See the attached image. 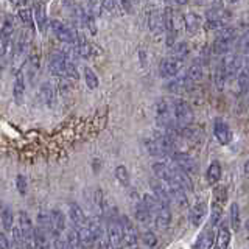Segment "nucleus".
Instances as JSON below:
<instances>
[{
	"instance_id": "nucleus-8",
	"label": "nucleus",
	"mask_w": 249,
	"mask_h": 249,
	"mask_svg": "<svg viewBox=\"0 0 249 249\" xmlns=\"http://www.w3.org/2000/svg\"><path fill=\"white\" fill-rule=\"evenodd\" d=\"M106 233H107L109 249H123L124 238H123L122 218H120V220H111V221H109L107 228H106Z\"/></svg>"
},
{
	"instance_id": "nucleus-29",
	"label": "nucleus",
	"mask_w": 249,
	"mask_h": 249,
	"mask_svg": "<svg viewBox=\"0 0 249 249\" xmlns=\"http://www.w3.org/2000/svg\"><path fill=\"white\" fill-rule=\"evenodd\" d=\"M66 240H67V245L70 249H84L83 243H81V238H80V233H78V231L73 228V226L67 229Z\"/></svg>"
},
{
	"instance_id": "nucleus-14",
	"label": "nucleus",
	"mask_w": 249,
	"mask_h": 249,
	"mask_svg": "<svg viewBox=\"0 0 249 249\" xmlns=\"http://www.w3.org/2000/svg\"><path fill=\"white\" fill-rule=\"evenodd\" d=\"M171 160H173L179 168H181L182 171H185V173L190 175V176L196 173V170H198L196 162H195V159L187 153L176 151V153L171 154Z\"/></svg>"
},
{
	"instance_id": "nucleus-5",
	"label": "nucleus",
	"mask_w": 249,
	"mask_h": 249,
	"mask_svg": "<svg viewBox=\"0 0 249 249\" xmlns=\"http://www.w3.org/2000/svg\"><path fill=\"white\" fill-rule=\"evenodd\" d=\"M50 30L53 31V35L56 36L61 42L69 44V45L76 44L78 31H75L72 27H69L67 23L53 19V20H50Z\"/></svg>"
},
{
	"instance_id": "nucleus-41",
	"label": "nucleus",
	"mask_w": 249,
	"mask_h": 249,
	"mask_svg": "<svg viewBox=\"0 0 249 249\" xmlns=\"http://www.w3.org/2000/svg\"><path fill=\"white\" fill-rule=\"evenodd\" d=\"M231 223H232V228L235 231H238V228H240V209L237 204L231 206Z\"/></svg>"
},
{
	"instance_id": "nucleus-39",
	"label": "nucleus",
	"mask_w": 249,
	"mask_h": 249,
	"mask_svg": "<svg viewBox=\"0 0 249 249\" xmlns=\"http://www.w3.org/2000/svg\"><path fill=\"white\" fill-rule=\"evenodd\" d=\"M66 76L72 78V80H78V78H80V73H78V66H76L75 59L67 58V73H66Z\"/></svg>"
},
{
	"instance_id": "nucleus-11",
	"label": "nucleus",
	"mask_w": 249,
	"mask_h": 249,
	"mask_svg": "<svg viewBox=\"0 0 249 249\" xmlns=\"http://www.w3.org/2000/svg\"><path fill=\"white\" fill-rule=\"evenodd\" d=\"M224 62L226 72H228L229 78H235L243 69V54L238 52H229L224 54V58L221 59Z\"/></svg>"
},
{
	"instance_id": "nucleus-38",
	"label": "nucleus",
	"mask_w": 249,
	"mask_h": 249,
	"mask_svg": "<svg viewBox=\"0 0 249 249\" xmlns=\"http://www.w3.org/2000/svg\"><path fill=\"white\" fill-rule=\"evenodd\" d=\"M88 2H89V8H88V10H89L93 16H95V18H97V16H100L101 11L105 10L103 0H88Z\"/></svg>"
},
{
	"instance_id": "nucleus-50",
	"label": "nucleus",
	"mask_w": 249,
	"mask_h": 249,
	"mask_svg": "<svg viewBox=\"0 0 249 249\" xmlns=\"http://www.w3.org/2000/svg\"><path fill=\"white\" fill-rule=\"evenodd\" d=\"M229 3H237V2H240V0H228Z\"/></svg>"
},
{
	"instance_id": "nucleus-12",
	"label": "nucleus",
	"mask_w": 249,
	"mask_h": 249,
	"mask_svg": "<svg viewBox=\"0 0 249 249\" xmlns=\"http://www.w3.org/2000/svg\"><path fill=\"white\" fill-rule=\"evenodd\" d=\"M184 67V61L181 58H176V56H171L167 58L160 62V76L163 78H175L181 73V70Z\"/></svg>"
},
{
	"instance_id": "nucleus-42",
	"label": "nucleus",
	"mask_w": 249,
	"mask_h": 249,
	"mask_svg": "<svg viewBox=\"0 0 249 249\" xmlns=\"http://www.w3.org/2000/svg\"><path fill=\"white\" fill-rule=\"evenodd\" d=\"M115 178L119 179V181H120L123 185H128V184H129V173H128V170L124 168L123 165H120V167H117V168H115Z\"/></svg>"
},
{
	"instance_id": "nucleus-26",
	"label": "nucleus",
	"mask_w": 249,
	"mask_h": 249,
	"mask_svg": "<svg viewBox=\"0 0 249 249\" xmlns=\"http://www.w3.org/2000/svg\"><path fill=\"white\" fill-rule=\"evenodd\" d=\"M231 243V231L228 226H220V229L216 232L215 237V243H213V249H228Z\"/></svg>"
},
{
	"instance_id": "nucleus-32",
	"label": "nucleus",
	"mask_w": 249,
	"mask_h": 249,
	"mask_svg": "<svg viewBox=\"0 0 249 249\" xmlns=\"http://www.w3.org/2000/svg\"><path fill=\"white\" fill-rule=\"evenodd\" d=\"M2 226H3V231L5 232H11L13 228H14V215H13V210L8 207V206H3L2 209Z\"/></svg>"
},
{
	"instance_id": "nucleus-3",
	"label": "nucleus",
	"mask_w": 249,
	"mask_h": 249,
	"mask_svg": "<svg viewBox=\"0 0 249 249\" xmlns=\"http://www.w3.org/2000/svg\"><path fill=\"white\" fill-rule=\"evenodd\" d=\"M226 198H228L226 187L216 185L213 190V198H212V216H210V226H212V228H215V226L221 221Z\"/></svg>"
},
{
	"instance_id": "nucleus-46",
	"label": "nucleus",
	"mask_w": 249,
	"mask_h": 249,
	"mask_svg": "<svg viewBox=\"0 0 249 249\" xmlns=\"http://www.w3.org/2000/svg\"><path fill=\"white\" fill-rule=\"evenodd\" d=\"M103 3H105V10H107L109 13H112V11H114V8H115V0H103Z\"/></svg>"
},
{
	"instance_id": "nucleus-6",
	"label": "nucleus",
	"mask_w": 249,
	"mask_h": 249,
	"mask_svg": "<svg viewBox=\"0 0 249 249\" xmlns=\"http://www.w3.org/2000/svg\"><path fill=\"white\" fill-rule=\"evenodd\" d=\"M13 35H14V19L10 14L5 16L0 31V41H2V58L6 59L8 53H13Z\"/></svg>"
},
{
	"instance_id": "nucleus-47",
	"label": "nucleus",
	"mask_w": 249,
	"mask_h": 249,
	"mask_svg": "<svg viewBox=\"0 0 249 249\" xmlns=\"http://www.w3.org/2000/svg\"><path fill=\"white\" fill-rule=\"evenodd\" d=\"M122 6H123V10L126 11L128 14L132 13V3H131V0H122Z\"/></svg>"
},
{
	"instance_id": "nucleus-48",
	"label": "nucleus",
	"mask_w": 249,
	"mask_h": 249,
	"mask_svg": "<svg viewBox=\"0 0 249 249\" xmlns=\"http://www.w3.org/2000/svg\"><path fill=\"white\" fill-rule=\"evenodd\" d=\"M10 2L13 3V5H18V6H22V5H25L28 0H10Z\"/></svg>"
},
{
	"instance_id": "nucleus-1",
	"label": "nucleus",
	"mask_w": 249,
	"mask_h": 249,
	"mask_svg": "<svg viewBox=\"0 0 249 249\" xmlns=\"http://www.w3.org/2000/svg\"><path fill=\"white\" fill-rule=\"evenodd\" d=\"M156 120L165 129H175L179 128L176 117H175V107L173 100H160L156 106Z\"/></svg>"
},
{
	"instance_id": "nucleus-43",
	"label": "nucleus",
	"mask_w": 249,
	"mask_h": 249,
	"mask_svg": "<svg viewBox=\"0 0 249 249\" xmlns=\"http://www.w3.org/2000/svg\"><path fill=\"white\" fill-rule=\"evenodd\" d=\"M171 47H175L173 49V56L176 58H184L187 52H189V49H187V44L185 42H179V44H175V45H171Z\"/></svg>"
},
{
	"instance_id": "nucleus-16",
	"label": "nucleus",
	"mask_w": 249,
	"mask_h": 249,
	"mask_svg": "<svg viewBox=\"0 0 249 249\" xmlns=\"http://www.w3.org/2000/svg\"><path fill=\"white\" fill-rule=\"evenodd\" d=\"M213 134L221 145H228L232 140V131L229 128V124L223 119H220V117L215 119V122H213Z\"/></svg>"
},
{
	"instance_id": "nucleus-19",
	"label": "nucleus",
	"mask_w": 249,
	"mask_h": 249,
	"mask_svg": "<svg viewBox=\"0 0 249 249\" xmlns=\"http://www.w3.org/2000/svg\"><path fill=\"white\" fill-rule=\"evenodd\" d=\"M25 75H23L22 69L18 70V72H14V84H13V97H14V101L18 105H22L23 101V97H25Z\"/></svg>"
},
{
	"instance_id": "nucleus-18",
	"label": "nucleus",
	"mask_w": 249,
	"mask_h": 249,
	"mask_svg": "<svg viewBox=\"0 0 249 249\" xmlns=\"http://www.w3.org/2000/svg\"><path fill=\"white\" fill-rule=\"evenodd\" d=\"M33 14H35V23L36 27L39 28L41 33H44L47 25H50L49 19H47V5L42 0H37L35 2V6H33Z\"/></svg>"
},
{
	"instance_id": "nucleus-37",
	"label": "nucleus",
	"mask_w": 249,
	"mask_h": 249,
	"mask_svg": "<svg viewBox=\"0 0 249 249\" xmlns=\"http://www.w3.org/2000/svg\"><path fill=\"white\" fill-rule=\"evenodd\" d=\"M237 52L243 54V56H249V30L241 35L240 41H238V50Z\"/></svg>"
},
{
	"instance_id": "nucleus-25",
	"label": "nucleus",
	"mask_w": 249,
	"mask_h": 249,
	"mask_svg": "<svg viewBox=\"0 0 249 249\" xmlns=\"http://www.w3.org/2000/svg\"><path fill=\"white\" fill-rule=\"evenodd\" d=\"M171 221V213H170V207H163L159 212H156L153 215V224L156 226V229L159 231H165Z\"/></svg>"
},
{
	"instance_id": "nucleus-28",
	"label": "nucleus",
	"mask_w": 249,
	"mask_h": 249,
	"mask_svg": "<svg viewBox=\"0 0 249 249\" xmlns=\"http://www.w3.org/2000/svg\"><path fill=\"white\" fill-rule=\"evenodd\" d=\"M206 178H207V182H209L210 185H216V182L220 181V178H221V165H220V163H218L216 160H213V162L209 165L207 173H206Z\"/></svg>"
},
{
	"instance_id": "nucleus-51",
	"label": "nucleus",
	"mask_w": 249,
	"mask_h": 249,
	"mask_svg": "<svg viewBox=\"0 0 249 249\" xmlns=\"http://www.w3.org/2000/svg\"><path fill=\"white\" fill-rule=\"evenodd\" d=\"M246 229H248V231H249V220H248V221H246Z\"/></svg>"
},
{
	"instance_id": "nucleus-49",
	"label": "nucleus",
	"mask_w": 249,
	"mask_h": 249,
	"mask_svg": "<svg viewBox=\"0 0 249 249\" xmlns=\"http://www.w3.org/2000/svg\"><path fill=\"white\" fill-rule=\"evenodd\" d=\"M175 2L178 5H187V3H189V0H175Z\"/></svg>"
},
{
	"instance_id": "nucleus-36",
	"label": "nucleus",
	"mask_w": 249,
	"mask_h": 249,
	"mask_svg": "<svg viewBox=\"0 0 249 249\" xmlns=\"http://www.w3.org/2000/svg\"><path fill=\"white\" fill-rule=\"evenodd\" d=\"M19 18H20V20L25 23L28 28H33V22H35L33 11L28 10V8H25V6H22L20 10H19Z\"/></svg>"
},
{
	"instance_id": "nucleus-13",
	"label": "nucleus",
	"mask_w": 249,
	"mask_h": 249,
	"mask_svg": "<svg viewBox=\"0 0 249 249\" xmlns=\"http://www.w3.org/2000/svg\"><path fill=\"white\" fill-rule=\"evenodd\" d=\"M49 69L53 75L66 76L67 73V56L64 52H53L49 59Z\"/></svg>"
},
{
	"instance_id": "nucleus-45",
	"label": "nucleus",
	"mask_w": 249,
	"mask_h": 249,
	"mask_svg": "<svg viewBox=\"0 0 249 249\" xmlns=\"http://www.w3.org/2000/svg\"><path fill=\"white\" fill-rule=\"evenodd\" d=\"M0 249H11V243L8 241L5 232L2 233V235H0Z\"/></svg>"
},
{
	"instance_id": "nucleus-30",
	"label": "nucleus",
	"mask_w": 249,
	"mask_h": 249,
	"mask_svg": "<svg viewBox=\"0 0 249 249\" xmlns=\"http://www.w3.org/2000/svg\"><path fill=\"white\" fill-rule=\"evenodd\" d=\"M11 249H25V240H23L22 235V231H20V226L19 223L14 226L13 231H11Z\"/></svg>"
},
{
	"instance_id": "nucleus-24",
	"label": "nucleus",
	"mask_w": 249,
	"mask_h": 249,
	"mask_svg": "<svg viewBox=\"0 0 249 249\" xmlns=\"http://www.w3.org/2000/svg\"><path fill=\"white\" fill-rule=\"evenodd\" d=\"M192 86V83L189 81L187 75H178L175 78H171V81L167 84V89L171 93H182L185 92Z\"/></svg>"
},
{
	"instance_id": "nucleus-35",
	"label": "nucleus",
	"mask_w": 249,
	"mask_h": 249,
	"mask_svg": "<svg viewBox=\"0 0 249 249\" xmlns=\"http://www.w3.org/2000/svg\"><path fill=\"white\" fill-rule=\"evenodd\" d=\"M185 75H187V78H189V81L192 84L199 83L202 80V67H201V64H192L189 69H187Z\"/></svg>"
},
{
	"instance_id": "nucleus-44",
	"label": "nucleus",
	"mask_w": 249,
	"mask_h": 249,
	"mask_svg": "<svg viewBox=\"0 0 249 249\" xmlns=\"http://www.w3.org/2000/svg\"><path fill=\"white\" fill-rule=\"evenodd\" d=\"M16 185H18V190L20 195H25L27 193V179L23 175H19L16 178Z\"/></svg>"
},
{
	"instance_id": "nucleus-40",
	"label": "nucleus",
	"mask_w": 249,
	"mask_h": 249,
	"mask_svg": "<svg viewBox=\"0 0 249 249\" xmlns=\"http://www.w3.org/2000/svg\"><path fill=\"white\" fill-rule=\"evenodd\" d=\"M142 241L145 243V246H146V248H150V249H153L156 245H158V238H156V235L153 233V231H148V229L143 232Z\"/></svg>"
},
{
	"instance_id": "nucleus-2",
	"label": "nucleus",
	"mask_w": 249,
	"mask_h": 249,
	"mask_svg": "<svg viewBox=\"0 0 249 249\" xmlns=\"http://www.w3.org/2000/svg\"><path fill=\"white\" fill-rule=\"evenodd\" d=\"M237 31L235 28L232 27H224L221 30H218V33L213 39V44H212V50L215 54H226L229 53L233 42H235V37H237Z\"/></svg>"
},
{
	"instance_id": "nucleus-21",
	"label": "nucleus",
	"mask_w": 249,
	"mask_h": 249,
	"mask_svg": "<svg viewBox=\"0 0 249 249\" xmlns=\"http://www.w3.org/2000/svg\"><path fill=\"white\" fill-rule=\"evenodd\" d=\"M206 215H207V204L204 201H198L196 204L190 209V213H189L192 226H201Z\"/></svg>"
},
{
	"instance_id": "nucleus-22",
	"label": "nucleus",
	"mask_w": 249,
	"mask_h": 249,
	"mask_svg": "<svg viewBox=\"0 0 249 249\" xmlns=\"http://www.w3.org/2000/svg\"><path fill=\"white\" fill-rule=\"evenodd\" d=\"M215 237H216V233L213 232L212 226H210L209 229H206L204 232L199 233L198 240L195 241L193 249H212V246L215 243Z\"/></svg>"
},
{
	"instance_id": "nucleus-7",
	"label": "nucleus",
	"mask_w": 249,
	"mask_h": 249,
	"mask_svg": "<svg viewBox=\"0 0 249 249\" xmlns=\"http://www.w3.org/2000/svg\"><path fill=\"white\" fill-rule=\"evenodd\" d=\"M173 100V107H175V117L178 122L179 128L189 126L193 123V111L192 106L182 98H171Z\"/></svg>"
},
{
	"instance_id": "nucleus-20",
	"label": "nucleus",
	"mask_w": 249,
	"mask_h": 249,
	"mask_svg": "<svg viewBox=\"0 0 249 249\" xmlns=\"http://www.w3.org/2000/svg\"><path fill=\"white\" fill-rule=\"evenodd\" d=\"M52 224H53V237H59L67 231L66 213L58 207L52 210Z\"/></svg>"
},
{
	"instance_id": "nucleus-33",
	"label": "nucleus",
	"mask_w": 249,
	"mask_h": 249,
	"mask_svg": "<svg viewBox=\"0 0 249 249\" xmlns=\"http://www.w3.org/2000/svg\"><path fill=\"white\" fill-rule=\"evenodd\" d=\"M228 80H229V76H228V72H226L224 62L221 61L220 64L216 66V69H215V84H216V88L221 90L224 83L228 81Z\"/></svg>"
},
{
	"instance_id": "nucleus-23",
	"label": "nucleus",
	"mask_w": 249,
	"mask_h": 249,
	"mask_svg": "<svg viewBox=\"0 0 249 249\" xmlns=\"http://www.w3.org/2000/svg\"><path fill=\"white\" fill-rule=\"evenodd\" d=\"M202 25V19L201 16H198L196 13H187L184 16V28L190 36H195L199 31Z\"/></svg>"
},
{
	"instance_id": "nucleus-4",
	"label": "nucleus",
	"mask_w": 249,
	"mask_h": 249,
	"mask_svg": "<svg viewBox=\"0 0 249 249\" xmlns=\"http://www.w3.org/2000/svg\"><path fill=\"white\" fill-rule=\"evenodd\" d=\"M231 20V13L223 8H212L206 13V27L207 30H221L228 27V22Z\"/></svg>"
},
{
	"instance_id": "nucleus-27",
	"label": "nucleus",
	"mask_w": 249,
	"mask_h": 249,
	"mask_svg": "<svg viewBox=\"0 0 249 249\" xmlns=\"http://www.w3.org/2000/svg\"><path fill=\"white\" fill-rule=\"evenodd\" d=\"M39 98L44 105H47L49 107L53 106L54 103V88L50 84V83H44L41 86V89H39Z\"/></svg>"
},
{
	"instance_id": "nucleus-31",
	"label": "nucleus",
	"mask_w": 249,
	"mask_h": 249,
	"mask_svg": "<svg viewBox=\"0 0 249 249\" xmlns=\"http://www.w3.org/2000/svg\"><path fill=\"white\" fill-rule=\"evenodd\" d=\"M76 49H78V53H80L81 58H88L90 54V47H89V42L88 39H86L83 31H78V37H76Z\"/></svg>"
},
{
	"instance_id": "nucleus-17",
	"label": "nucleus",
	"mask_w": 249,
	"mask_h": 249,
	"mask_svg": "<svg viewBox=\"0 0 249 249\" xmlns=\"http://www.w3.org/2000/svg\"><path fill=\"white\" fill-rule=\"evenodd\" d=\"M134 215H136V220L140 226L143 228H148V226L153 224V213L148 210V207L145 206L143 199H136L134 201Z\"/></svg>"
},
{
	"instance_id": "nucleus-34",
	"label": "nucleus",
	"mask_w": 249,
	"mask_h": 249,
	"mask_svg": "<svg viewBox=\"0 0 249 249\" xmlns=\"http://www.w3.org/2000/svg\"><path fill=\"white\" fill-rule=\"evenodd\" d=\"M84 81H86V86L90 89V90H95L97 88H98V84H100V81H98V76L95 75V72L90 69V67H84Z\"/></svg>"
},
{
	"instance_id": "nucleus-9",
	"label": "nucleus",
	"mask_w": 249,
	"mask_h": 249,
	"mask_svg": "<svg viewBox=\"0 0 249 249\" xmlns=\"http://www.w3.org/2000/svg\"><path fill=\"white\" fill-rule=\"evenodd\" d=\"M162 18H163V30L167 31L168 45H175V37L178 36V16L175 10L167 6L162 11Z\"/></svg>"
},
{
	"instance_id": "nucleus-15",
	"label": "nucleus",
	"mask_w": 249,
	"mask_h": 249,
	"mask_svg": "<svg viewBox=\"0 0 249 249\" xmlns=\"http://www.w3.org/2000/svg\"><path fill=\"white\" fill-rule=\"evenodd\" d=\"M122 226H123V238H124V246L134 249L139 241V233L134 223H132L128 216L122 218Z\"/></svg>"
},
{
	"instance_id": "nucleus-10",
	"label": "nucleus",
	"mask_w": 249,
	"mask_h": 249,
	"mask_svg": "<svg viewBox=\"0 0 249 249\" xmlns=\"http://www.w3.org/2000/svg\"><path fill=\"white\" fill-rule=\"evenodd\" d=\"M67 215H69L70 223H72V226L76 231H81L90 224V220L86 218V213L83 212V209L78 206L76 202H69L67 204Z\"/></svg>"
}]
</instances>
